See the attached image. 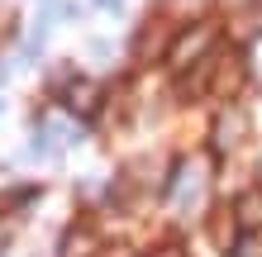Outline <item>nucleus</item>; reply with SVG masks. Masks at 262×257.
<instances>
[{
  "mask_svg": "<svg viewBox=\"0 0 262 257\" xmlns=\"http://www.w3.org/2000/svg\"><path fill=\"white\" fill-rule=\"evenodd\" d=\"M205 43H210V29H205V24H195L191 34H186V38L177 43V53H172V62H177V67H191L195 57L205 53Z\"/></svg>",
  "mask_w": 262,
  "mask_h": 257,
  "instance_id": "nucleus-1",
  "label": "nucleus"
},
{
  "mask_svg": "<svg viewBox=\"0 0 262 257\" xmlns=\"http://www.w3.org/2000/svg\"><path fill=\"white\" fill-rule=\"evenodd\" d=\"M96 100H100V86H91V81H72L67 86V105H72L76 114H91Z\"/></svg>",
  "mask_w": 262,
  "mask_h": 257,
  "instance_id": "nucleus-2",
  "label": "nucleus"
},
{
  "mask_svg": "<svg viewBox=\"0 0 262 257\" xmlns=\"http://www.w3.org/2000/svg\"><path fill=\"white\" fill-rule=\"evenodd\" d=\"M86 252H96V238H91L86 229H72V233H67V248H62V257H86Z\"/></svg>",
  "mask_w": 262,
  "mask_h": 257,
  "instance_id": "nucleus-3",
  "label": "nucleus"
},
{
  "mask_svg": "<svg viewBox=\"0 0 262 257\" xmlns=\"http://www.w3.org/2000/svg\"><path fill=\"white\" fill-rule=\"evenodd\" d=\"M238 133H243V119H238V114H224V119H220V133H214V148H229Z\"/></svg>",
  "mask_w": 262,
  "mask_h": 257,
  "instance_id": "nucleus-4",
  "label": "nucleus"
},
{
  "mask_svg": "<svg viewBox=\"0 0 262 257\" xmlns=\"http://www.w3.org/2000/svg\"><path fill=\"white\" fill-rule=\"evenodd\" d=\"M248 10L253 14H248V24H243V34H262V0H253Z\"/></svg>",
  "mask_w": 262,
  "mask_h": 257,
  "instance_id": "nucleus-5",
  "label": "nucleus"
},
{
  "mask_svg": "<svg viewBox=\"0 0 262 257\" xmlns=\"http://www.w3.org/2000/svg\"><path fill=\"white\" fill-rule=\"evenodd\" d=\"M96 5H105V10H115V5H119V0H96Z\"/></svg>",
  "mask_w": 262,
  "mask_h": 257,
  "instance_id": "nucleus-6",
  "label": "nucleus"
}]
</instances>
